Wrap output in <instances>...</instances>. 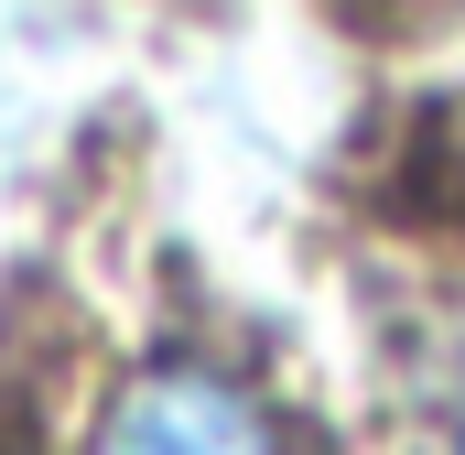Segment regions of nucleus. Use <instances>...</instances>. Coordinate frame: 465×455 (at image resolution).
<instances>
[{"label": "nucleus", "mask_w": 465, "mask_h": 455, "mask_svg": "<svg viewBox=\"0 0 465 455\" xmlns=\"http://www.w3.org/2000/svg\"><path fill=\"white\" fill-rule=\"evenodd\" d=\"M98 455H271V423L249 412V390H228L217 369H152L119 401Z\"/></svg>", "instance_id": "nucleus-1"}]
</instances>
